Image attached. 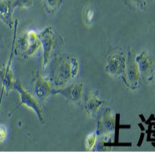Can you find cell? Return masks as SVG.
<instances>
[{
  "label": "cell",
  "instance_id": "9",
  "mask_svg": "<svg viewBox=\"0 0 155 152\" xmlns=\"http://www.w3.org/2000/svg\"><path fill=\"white\" fill-rule=\"evenodd\" d=\"M15 8L14 0H2L0 2V20L10 28L14 24L13 14Z\"/></svg>",
  "mask_w": 155,
  "mask_h": 152
},
{
  "label": "cell",
  "instance_id": "7",
  "mask_svg": "<svg viewBox=\"0 0 155 152\" xmlns=\"http://www.w3.org/2000/svg\"><path fill=\"white\" fill-rule=\"evenodd\" d=\"M84 86L83 84L81 82H74L68 86H64L63 87L53 90V93L57 94H61L67 99L70 100L78 103L81 100L83 95Z\"/></svg>",
  "mask_w": 155,
  "mask_h": 152
},
{
  "label": "cell",
  "instance_id": "4",
  "mask_svg": "<svg viewBox=\"0 0 155 152\" xmlns=\"http://www.w3.org/2000/svg\"><path fill=\"white\" fill-rule=\"evenodd\" d=\"M123 78L129 88L135 90L138 88L140 86L141 75L138 66L135 60V55H133V53L131 51H129L127 55L126 65L123 74Z\"/></svg>",
  "mask_w": 155,
  "mask_h": 152
},
{
  "label": "cell",
  "instance_id": "14",
  "mask_svg": "<svg viewBox=\"0 0 155 152\" xmlns=\"http://www.w3.org/2000/svg\"><path fill=\"white\" fill-rule=\"evenodd\" d=\"M125 2L131 8L140 11H144L147 7V0H125Z\"/></svg>",
  "mask_w": 155,
  "mask_h": 152
},
{
  "label": "cell",
  "instance_id": "3",
  "mask_svg": "<svg viewBox=\"0 0 155 152\" xmlns=\"http://www.w3.org/2000/svg\"><path fill=\"white\" fill-rule=\"evenodd\" d=\"M127 55L124 52L114 51L108 55L105 65V71L113 77H123L126 65Z\"/></svg>",
  "mask_w": 155,
  "mask_h": 152
},
{
  "label": "cell",
  "instance_id": "1",
  "mask_svg": "<svg viewBox=\"0 0 155 152\" xmlns=\"http://www.w3.org/2000/svg\"><path fill=\"white\" fill-rule=\"evenodd\" d=\"M40 45L41 42L37 32L32 30L25 31L17 38L16 53L21 58H29L37 52Z\"/></svg>",
  "mask_w": 155,
  "mask_h": 152
},
{
  "label": "cell",
  "instance_id": "19",
  "mask_svg": "<svg viewBox=\"0 0 155 152\" xmlns=\"http://www.w3.org/2000/svg\"><path fill=\"white\" fill-rule=\"evenodd\" d=\"M7 137V130L4 125H0V143H3Z\"/></svg>",
  "mask_w": 155,
  "mask_h": 152
},
{
  "label": "cell",
  "instance_id": "17",
  "mask_svg": "<svg viewBox=\"0 0 155 152\" xmlns=\"http://www.w3.org/2000/svg\"><path fill=\"white\" fill-rule=\"evenodd\" d=\"M71 70L73 77L75 78L79 71V62L78 59L75 57H71Z\"/></svg>",
  "mask_w": 155,
  "mask_h": 152
},
{
  "label": "cell",
  "instance_id": "16",
  "mask_svg": "<svg viewBox=\"0 0 155 152\" xmlns=\"http://www.w3.org/2000/svg\"><path fill=\"white\" fill-rule=\"evenodd\" d=\"M97 136L96 132L91 133L88 136L87 138L85 139V147L87 150H90L94 147L96 142H97Z\"/></svg>",
  "mask_w": 155,
  "mask_h": 152
},
{
  "label": "cell",
  "instance_id": "8",
  "mask_svg": "<svg viewBox=\"0 0 155 152\" xmlns=\"http://www.w3.org/2000/svg\"><path fill=\"white\" fill-rule=\"evenodd\" d=\"M34 91L37 99L40 102L45 103L48 97L53 93V89L50 82L45 77L38 76L35 81Z\"/></svg>",
  "mask_w": 155,
  "mask_h": 152
},
{
  "label": "cell",
  "instance_id": "11",
  "mask_svg": "<svg viewBox=\"0 0 155 152\" xmlns=\"http://www.w3.org/2000/svg\"><path fill=\"white\" fill-rule=\"evenodd\" d=\"M12 55L8 63L6 66L0 70V81L2 83V86L6 92H9L13 89V86L15 84V78L13 75V72L12 70Z\"/></svg>",
  "mask_w": 155,
  "mask_h": 152
},
{
  "label": "cell",
  "instance_id": "15",
  "mask_svg": "<svg viewBox=\"0 0 155 152\" xmlns=\"http://www.w3.org/2000/svg\"><path fill=\"white\" fill-rule=\"evenodd\" d=\"M35 0H14L15 7L22 9H29L32 7Z\"/></svg>",
  "mask_w": 155,
  "mask_h": 152
},
{
  "label": "cell",
  "instance_id": "10",
  "mask_svg": "<svg viewBox=\"0 0 155 152\" xmlns=\"http://www.w3.org/2000/svg\"><path fill=\"white\" fill-rule=\"evenodd\" d=\"M56 81L60 84H66L71 80L74 79L71 70V57L65 59L59 64L55 73Z\"/></svg>",
  "mask_w": 155,
  "mask_h": 152
},
{
  "label": "cell",
  "instance_id": "2",
  "mask_svg": "<svg viewBox=\"0 0 155 152\" xmlns=\"http://www.w3.org/2000/svg\"><path fill=\"white\" fill-rule=\"evenodd\" d=\"M13 89H15L20 95V103L18 106L25 105L31 109L33 112H35L39 121L43 122L45 120L43 112L40 105L39 101L37 99V98L34 97L30 92L28 91L19 81H16L13 86Z\"/></svg>",
  "mask_w": 155,
  "mask_h": 152
},
{
  "label": "cell",
  "instance_id": "12",
  "mask_svg": "<svg viewBox=\"0 0 155 152\" xmlns=\"http://www.w3.org/2000/svg\"><path fill=\"white\" fill-rule=\"evenodd\" d=\"M104 104V101L100 100L97 95L93 93H90L87 96L85 103V113L89 116H93L100 110V107Z\"/></svg>",
  "mask_w": 155,
  "mask_h": 152
},
{
  "label": "cell",
  "instance_id": "6",
  "mask_svg": "<svg viewBox=\"0 0 155 152\" xmlns=\"http://www.w3.org/2000/svg\"><path fill=\"white\" fill-rule=\"evenodd\" d=\"M135 60L138 66L141 77L150 81L154 73V63L151 55L147 51H143L135 55Z\"/></svg>",
  "mask_w": 155,
  "mask_h": 152
},
{
  "label": "cell",
  "instance_id": "13",
  "mask_svg": "<svg viewBox=\"0 0 155 152\" xmlns=\"http://www.w3.org/2000/svg\"><path fill=\"white\" fill-rule=\"evenodd\" d=\"M64 0H42L44 10L49 14L57 13L62 6Z\"/></svg>",
  "mask_w": 155,
  "mask_h": 152
},
{
  "label": "cell",
  "instance_id": "5",
  "mask_svg": "<svg viewBox=\"0 0 155 152\" xmlns=\"http://www.w3.org/2000/svg\"><path fill=\"white\" fill-rule=\"evenodd\" d=\"M42 47V69L45 70L51 59L56 42L55 34L51 27H47L38 34Z\"/></svg>",
  "mask_w": 155,
  "mask_h": 152
},
{
  "label": "cell",
  "instance_id": "18",
  "mask_svg": "<svg viewBox=\"0 0 155 152\" xmlns=\"http://www.w3.org/2000/svg\"><path fill=\"white\" fill-rule=\"evenodd\" d=\"M85 17L86 22H87L88 24H90L91 21H93V17H94V11H93L92 8H88L87 10H86Z\"/></svg>",
  "mask_w": 155,
  "mask_h": 152
}]
</instances>
